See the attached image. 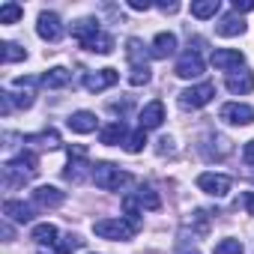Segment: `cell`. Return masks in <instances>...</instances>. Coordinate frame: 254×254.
Returning a JSON list of instances; mask_svg holds the SVG:
<instances>
[{"mask_svg": "<svg viewBox=\"0 0 254 254\" xmlns=\"http://www.w3.org/2000/svg\"><path fill=\"white\" fill-rule=\"evenodd\" d=\"M93 183L102 189V191H120L123 186L132 183V174L117 168L114 162H96L93 165Z\"/></svg>", "mask_w": 254, "mask_h": 254, "instance_id": "cell-1", "label": "cell"}, {"mask_svg": "<svg viewBox=\"0 0 254 254\" xmlns=\"http://www.w3.org/2000/svg\"><path fill=\"white\" fill-rule=\"evenodd\" d=\"M93 233L99 239H111V242H120V239H132L138 233V227L129 221V218H99L93 221Z\"/></svg>", "mask_w": 254, "mask_h": 254, "instance_id": "cell-2", "label": "cell"}, {"mask_svg": "<svg viewBox=\"0 0 254 254\" xmlns=\"http://www.w3.org/2000/svg\"><path fill=\"white\" fill-rule=\"evenodd\" d=\"M90 168H93V165L87 162V150H84V147H69V168L63 171V177L78 186V183L87 180V174H93Z\"/></svg>", "mask_w": 254, "mask_h": 254, "instance_id": "cell-3", "label": "cell"}, {"mask_svg": "<svg viewBox=\"0 0 254 254\" xmlns=\"http://www.w3.org/2000/svg\"><path fill=\"white\" fill-rule=\"evenodd\" d=\"M218 120L227 123V126H251L254 123V108L245 105V102H227V105H221Z\"/></svg>", "mask_w": 254, "mask_h": 254, "instance_id": "cell-4", "label": "cell"}, {"mask_svg": "<svg viewBox=\"0 0 254 254\" xmlns=\"http://www.w3.org/2000/svg\"><path fill=\"white\" fill-rule=\"evenodd\" d=\"M212 96H215V84L203 81V84H194V87L183 90L180 93V105L183 108H203V105L212 102Z\"/></svg>", "mask_w": 254, "mask_h": 254, "instance_id": "cell-5", "label": "cell"}, {"mask_svg": "<svg viewBox=\"0 0 254 254\" xmlns=\"http://www.w3.org/2000/svg\"><path fill=\"white\" fill-rule=\"evenodd\" d=\"M36 33L45 39V42H57L63 36V21L57 12H39V21H36Z\"/></svg>", "mask_w": 254, "mask_h": 254, "instance_id": "cell-6", "label": "cell"}, {"mask_svg": "<svg viewBox=\"0 0 254 254\" xmlns=\"http://www.w3.org/2000/svg\"><path fill=\"white\" fill-rule=\"evenodd\" d=\"M197 189L203 194H209V197H224L230 191V177H224V174H200Z\"/></svg>", "mask_w": 254, "mask_h": 254, "instance_id": "cell-7", "label": "cell"}, {"mask_svg": "<svg viewBox=\"0 0 254 254\" xmlns=\"http://www.w3.org/2000/svg\"><path fill=\"white\" fill-rule=\"evenodd\" d=\"M245 63V57H242V51H236V48H215L212 51V66L215 69H221V72H239V66Z\"/></svg>", "mask_w": 254, "mask_h": 254, "instance_id": "cell-8", "label": "cell"}, {"mask_svg": "<svg viewBox=\"0 0 254 254\" xmlns=\"http://www.w3.org/2000/svg\"><path fill=\"white\" fill-rule=\"evenodd\" d=\"M117 81H120V72L117 69H96V72H87L84 75V87L90 93H102V90L114 87Z\"/></svg>", "mask_w": 254, "mask_h": 254, "instance_id": "cell-9", "label": "cell"}, {"mask_svg": "<svg viewBox=\"0 0 254 254\" xmlns=\"http://www.w3.org/2000/svg\"><path fill=\"white\" fill-rule=\"evenodd\" d=\"M180 78H200L203 75V60L197 51H186L180 60H177V69H174Z\"/></svg>", "mask_w": 254, "mask_h": 254, "instance_id": "cell-10", "label": "cell"}, {"mask_svg": "<svg viewBox=\"0 0 254 254\" xmlns=\"http://www.w3.org/2000/svg\"><path fill=\"white\" fill-rule=\"evenodd\" d=\"M99 33H102V27H99V21H96V18H81V21H75V24H72V36L78 39V45H81V48H87Z\"/></svg>", "mask_w": 254, "mask_h": 254, "instance_id": "cell-11", "label": "cell"}, {"mask_svg": "<svg viewBox=\"0 0 254 254\" xmlns=\"http://www.w3.org/2000/svg\"><path fill=\"white\" fill-rule=\"evenodd\" d=\"M224 87H227L233 96H248V93L254 90V72H251V69H242L239 75L233 72V75H227Z\"/></svg>", "mask_w": 254, "mask_h": 254, "instance_id": "cell-12", "label": "cell"}, {"mask_svg": "<svg viewBox=\"0 0 254 254\" xmlns=\"http://www.w3.org/2000/svg\"><path fill=\"white\" fill-rule=\"evenodd\" d=\"M99 141H102L105 147L126 144V141H129V132H126V123H123V120H114V123H108L105 129L99 132Z\"/></svg>", "mask_w": 254, "mask_h": 254, "instance_id": "cell-13", "label": "cell"}, {"mask_svg": "<svg viewBox=\"0 0 254 254\" xmlns=\"http://www.w3.org/2000/svg\"><path fill=\"white\" fill-rule=\"evenodd\" d=\"M66 126L75 132V135H90V132H96V114L93 111H75L69 120H66Z\"/></svg>", "mask_w": 254, "mask_h": 254, "instance_id": "cell-14", "label": "cell"}, {"mask_svg": "<svg viewBox=\"0 0 254 254\" xmlns=\"http://www.w3.org/2000/svg\"><path fill=\"white\" fill-rule=\"evenodd\" d=\"M63 191L60 189H54V186H39L36 191H33V203L36 206H42V209H57L60 203H63Z\"/></svg>", "mask_w": 254, "mask_h": 254, "instance_id": "cell-15", "label": "cell"}, {"mask_svg": "<svg viewBox=\"0 0 254 254\" xmlns=\"http://www.w3.org/2000/svg\"><path fill=\"white\" fill-rule=\"evenodd\" d=\"M3 215L15 224H30L33 221V206L24 203V200H6L3 203Z\"/></svg>", "mask_w": 254, "mask_h": 254, "instance_id": "cell-16", "label": "cell"}, {"mask_svg": "<svg viewBox=\"0 0 254 254\" xmlns=\"http://www.w3.org/2000/svg\"><path fill=\"white\" fill-rule=\"evenodd\" d=\"M141 129L147 132V129H159V126L165 123V105L162 102H150V105H144V111H141Z\"/></svg>", "mask_w": 254, "mask_h": 254, "instance_id": "cell-17", "label": "cell"}, {"mask_svg": "<svg viewBox=\"0 0 254 254\" xmlns=\"http://www.w3.org/2000/svg\"><path fill=\"white\" fill-rule=\"evenodd\" d=\"M215 33H218V36H239V33H245V21H242V15H236V12L224 15V18L215 24Z\"/></svg>", "mask_w": 254, "mask_h": 254, "instance_id": "cell-18", "label": "cell"}, {"mask_svg": "<svg viewBox=\"0 0 254 254\" xmlns=\"http://www.w3.org/2000/svg\"><path fill=\"white\" fill-rule=\"evenodd\" d=\"M171 54H177V36H174V33H159V36L153 39V57L168 60Z\"/></svg>", "mask_w": 254, "mask_h": 254, "instance_id": "cell-19", "label": "cell"}, {"mask_svg": "<svg viewBox=\"0 0 254 254\" xmlns=\"http://www.w3.org/2000/svg\"><path fill=\"white\" fill-rule=\"evenodd\" d=\"M69 69H63V66H54V69H48L42 78H39V84L42 87H48V90H60V87H66L69 84Z\"/></svg>", "mask_w": 254, "mask_h": 254, "instance_id": "cell-20", "label": "cell"}, {"mask_svg": "<svg viewBox=\"0 0 254 254\" xmlns=\"http://www.w3.org/2000/svg\"><path fill=\"white\" fill-rule=\"evenodd\" d=\"M24 144H36V147H45V150H57V147H60V135H57L54 129H45V132H39V135H27Z\"/></svg>", "mask_w": 254, "mask_h": 254, "instance_id": "cell-21", "label": "cell"}, {"mask_svg": "<svg viewBox=\"0 0 254 254\" xmlns=\"http://www.w3.org/2000/svg\"><path fill=\"white\" fill-rule=\"evenodd\" d=\"M206 144H218V147H200L209 159H224V156H230V150H233V147H230V141H227V138H221V135H215V138L209 135V138H206Z\"/></svg>", "mask_w": 254, "mask_h": 254, "instance_id": "cell-22", "label": "cell"}, {"mask_svg": "<svg viewBox=\"0 0 254 254\" xmlns=\"http://www.w3.org/2000/svg\"><path fill=\"white\" fill-rule=\"evenodd\" d=\"M30 236H33L39 245H54V242H57V227H54L51 221H45V224H36Z\"/></svg>", "mask_w": 254, "mask_h": 254, "instance_id": "cell-23", "label": "cell"}, {"mask_svg": "<svg viewBox=\"0 0 254 254\" xmlns=\"http://www.w3.org/2000/svg\"><path fill=\"white\" fill-rule=\"evenodd\" d=\"M84 245V239L78 236V233H66V236H60L57 242H54V254H72V251H78Z\"/></svg>", "mask_w": 254, "mask_h": 254, "instance_id": "cell-24", "label": "cell"}, {"mask_svg": "<svg viewBox=\"0 0 254 254\" xmlns=\"http://www.w3.org/2000/svg\"><path fill=\"white\" fill-rule=\"evenodd\" d=\"M126 57L132 60V66H147V51H144L141 39H129V42H126Z\"/></svg>", "mask_w": 254, "mask_h": 254, "instance_id": "cell-25", "label": "cell"}, {"mask_svg": "<svg viewBox=\"0 0 254 254\" xmlns=\"http://www.w3.org/2000/svg\"><path fill=\"white\" fill-rule=\"evenodd\" d=\"M12 165H18L24 174H30V177H36V171H39V159L30 153V150H24V153H18L15 159H12Z\"/></svg>", "mask_w": 254, "mask_h": 254, "instance_id": "cell-26", "label": "cell"}, {"mask_svg": "<svg viewBox=\"0 0 254 254\" xmlns=\"http://www.w3.org/2000/svg\"><path fill=\"white\" fill-rule=\"evenodd\" d=\"M0 57H3V63H18V60H27V51L15 42H3L0 45Z\"/></svg>", "mask_w": 254, "mask_h": 254, "instance_id": "cell-27", "label": "cell"}, {"mask_svg": "<svg viewBox=\"0 0 254 254\" xmlns=\"http://www.w3.org/2000/svg\"><path fill=\"white\" fill-rule=\"evenodd\" d=\"M218 12V0H194L191 3V15L194 18H212Z\"/></svg>", "mask_w": 254, "mask_h": 254, "instance_id": "cell-28", "label": "cell"}, {"mask_svg": "<svg viewBox=\"0 0 254 254\" xmlns=\"http://www.w3.org/2000/svg\"><path fill=\"white\" fill-rule=\"evenodd\" d=\"M123 209H126V218H129L135 227H141V200H138V197L126 194V197H123Z\"/></svg>", "mask_w": 254, "mask_h": 254, "instance_id": "cell-29", "label": "cell"}, {"mask_svg": "<svg viewBox=\"0 0 254 254\" xmlns=\"http://www.w3.org/2000/svg\"><path fill=\"white\" fill-rule=\"evenodd\" d=\"M21 15H24L21 3H3V6H0V24H15Z\"/></svg>", "mask_w": 254, "mask_h": 254, "instance_id": "cell-30", "label": "cell"}, {"mask_svg": "<svg viewBox=\"0 0 254 254\" xmlns=\"http://www.w3.org/2000/svg\"><path fill=\"white\" fill-rule=\"evenodd\" d=\"M87 51H93V54H111V51H114V39L102 30V33H99V36L87 45Z\"/></svg>", "mask_w": 254, "mask_h": 254, "instance_id": "cell-31", "label": "cell"}, {"mask_svg": "<svg viewBox=\"0 0 254 254\" xmlns=\"http://www.w3.org/2000/svg\"><path fill=\"white\" fill-rule=\"evenodd\" d=\"M245 248H242V242L239 239H233V236H227V239H221L218 245H215V251L212 254H242Z\"/></svg>", "mask_w": 254, "mask_h": 254, "instance_id": "cell-32", "label": "cell"}, {"mask_svg": "<svg viewBox=\"0 0 254 254\" xmlns=\"http://www.w3.org/2000/svg\"><path fill=\"white\" fill-rule=\"evenodd\" d=\"M150 81V66H132L129 69V84L132 87H144Z\"/></svg>", "mask_w": 254, "mask_h": 254, "instance_id": "cell-33", "label": "cell"}, {"mask_svg": "<svg viewBox=\"0 0 254 254\" xmlns=\"http://www.w3.org/2000/svg\"><path fill=\"white\" fill-rule=\"evenodd\" d=\"M138 200H141V206H144V209H159V206H162L159 194H156L153 189H147V186H144V189L138 191Z\"/></svg>", "mask_w": 254, "mask_h": 254, "instance_id": "cell-34", "label": "cell"}, {"mask_svg": "<svg viewBox=\"0 0 254 254\" xmlns=\"http://www.w3.org/2000/svg\"><path fill=\"white\" fill-rule=\"evenodd\" d=\"M144 144H147V132H144V129H138V132H132V135H129V141H126V150H129V153H141V150H144Z\"/></svg>", "mask_w": 254, "mask_h": 254, "instance_id": "cell-35", "label": "cell"}, {"mask_svg": "<svg viewBox=\"0 0 254 254\" xmlns=\"http://www.w3.org/2000/svg\"><path fill=\"white\" fill-rule=\"evenodd\" d=\"M9 99H12V105H15V108H24V111H27V108H33V102H36V96H33V90H24V93H15V96L9 93Z\"/></svg>", "mask_w": 254, "mask_h": 254, "instance_id": "cell-36", "label": "cell"}, {"mask_svg": "<svg viewBox=\"0 0 254 254\" xmlns=\"http://www.w3.org/2000/svg\"><path fill=\"white\" fill-rule=\"evenodd\" d=\"M254 9V0H233V12L242 15V12H251Z\"/></svg>", "mask_w": 254, "mask_h": 254, "instance_id": "cell-37", "label": "cell"}, {"mask_svg": "<svg viewBox=\"0 0 254 254\" xmlns=\"http://www.w3.org/2000/svg\"><path fill=\"white\" fill-rule=\"evenodd\" d=\"M242 159H245V165H251V168H254V138L242 147Z\"/></svg>", "mask_w": 254, "mask_h": 254, "instance_id": "cell-38", "label": "cell"}, {"mask_svg": "<svg viewBox=\"0 0 254 254\" xmlns=\"http://www.w3.org/2000/svg\"><path fill=\"white\" fill-rule=\"evenodd\" d=\"M129 9H135V12H147V9H153V3H150V0H129Z\"/></svg>", "mask_w": 254, "mask_h": 254, "instance_id": "cell-39", "label": "cell"}, {"mask_svg": "<svg viewBox=\"0 0 254 254\" xmlns=\"http://www.w3.org/2000/svg\"><path fill=\"white\" fill-rule=\"evenodd\" d=\"M168 153H174V138H162L159 141V156H168Z\"/></svg>", "mask_w": 254, "mask_h": 254, "instance_id": "cell-40", "label": "cell"}, {"mask_svg": "<svg viewBox=\"0 0 254 254\" xmlns=\"http://www.w3.org/2000/svg\"><path fill=\"white\" fill-rule=\"evenodd\" d=\"M242 206H245L248 215H254V191H245L242 194Z\"/></svg>", "mask_w": 254, "mask_h": 254, "instance_id": "cell-41", "label": "cell"}, {"mask_svg": "<svg viewBox=\"0 0 254 254\" xmlns=\"http://www.w3.org/2000/svg\"><path fill=\"white\" fill-rule=\"evenodd\" d=\"M15 87L18 90H33L36 87V78H15Z\"/></svg>", "mask_w": 254, "mask_h": 254, "instance_id": "cell-42", "label": "cell"}, {"mask_svg": "<svg viewBox=\"0 0 254 254\" xmlns=\"http://www.w3.org/2000/svg\"><path fill=\"white\" fill-rule=\"evenodd\" d=\"M177 254H200L194 245H189L186 239H180V245H177Z\"/></svg>", "mask_w": 254, "mask_h": 254, "instance_id": "cell-43", "label": "cell"}, {"mask_svg": "<svg viewBox=\"0 0 254 254\" xmlns=\"http://www.w3.org/2000/svg\"><path fill=\"white\" fill-rule=\"evenodd\" d=\"M159 9H162V12H177L180 3H159Z\"/></svg>", "mask_w": 254, "mask_h": 254, "instance_id": "cell-44", "label": "cell"}, {"mask_svg": "<svg viewBox=\"0 0 254 254\" xmlns=\"http://www.w3.org/2000/svg\"><path fill=\"white\" fill-rule=\"evenodd\" d=\"M3 236H6V242H12V227L9 224H3Z\"/></svg>", "mask_w": 254, "mask_h": 254, "instance_id": "cell-45", "label": "cell"}]
</instances>
